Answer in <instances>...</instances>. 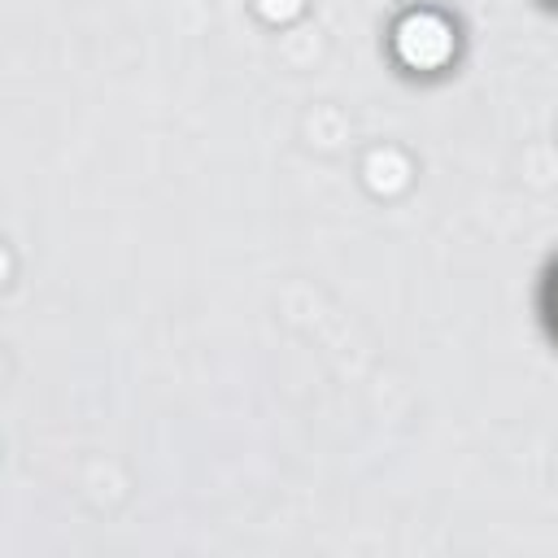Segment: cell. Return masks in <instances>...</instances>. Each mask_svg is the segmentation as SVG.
<instances>
[{
  "label": "cell",
  "mask_w": 558,
  "mask_h": 558,
  "mask_svg": "<svg viewBox=\"0 0 558 558\" xmlns=\"http://www.w3.org/2000/svg\"><path fill=\"white\" fill-rule=\"evenodd\" d=\"M445 48H449V39H445V31H440L432 17H414V22L401 26V52H405L410 61H418V65L440 61Z\"/></svg>",
  "instance_id": "cell-1"
}]
</instances>
